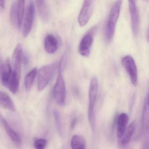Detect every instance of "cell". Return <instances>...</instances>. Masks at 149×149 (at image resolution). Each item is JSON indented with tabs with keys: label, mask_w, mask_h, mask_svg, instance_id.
<instances>
[{
	"label": "cell",
	"mask_w": 149,
	"mask_h": 149,
	"mask_svg": "<svg viewBox=\"0 0 149 149\" xmlns=\"http://www.w3.org/2000/svg\"><path fill=\"white\" fill-rule=\"evenodd\" d=\"M98 90V80L96 77H93L91 80L89 89V105L88 109V118L92 132H95V130L96 118L95 109Z\"/></svg>",
	"instance_id": "1"
},
{
	"label": "cell",
	"mask_w": 149,
	"mask_h": 149,
	"mask_svg": "<svg viewBox=\"0 0 149 149\" xmlns=\"http://www.w3.org/2000/svg\"><path fill=\"white\" fill-rule=\"evenodd\" d=\"M122 3V0H117L113 4L110 12L105 29V39L107 42H110L114 37Z\"/></svg>",
	"instance_id": "2"
},
{
	"label": "cell",
	"mask_w": 149,
	"mask_h": 149,
	"mask_svg": "<svg viewBox=\"0 0 149 149\" xmlns=\"http://www.w3.org/2000/svg\"><path fill=\"white\" fill-rule=\"evenodd\" d=\"M57 67V63L45 65L39 71L38 88L39 91L43 90L47 86L53 77Z\"/></svg>",
	"instance_id": "3"
},
{
	"label": "cell",
	"mask_w": 149,
	"mask_h": 149,
	"mask_svg": "<svg viewBox=\"0 0 149 149\" xmlns=\"http://www.w3.org/2000/svg\"><path fill=\"white\" fill-rule=\"evenodd\" d=\"M67 90L62 74L59 73L53 89V96L56 103L63 106L66 103Z\"/></svg>",
	"instance_id": "4"
},
{
	"label": "cell",
	"mask_w": 149,
	"mask_h": 149,
	"mask_svg": "<svg viewBox=\"0 0 149 149\" xmlns=\"http://www.w3.org/2000/svg\"><path fill=\"white\" fill-rule=\"evenodd\" d=\"M122 64L129 75L131 82L136 86L138 83V70L136 63L132 56H126L123 57Z\"/></svg>",
	"instance_id": "5"
},
{
	"label": "cell",
	"mask_w": 149,
	"mask_h": 149,
	"mask_svg": "<svg viewBox=\"0 0 149 149\" xmlns=\"http://www.w3.org/2000/svg\"><path fill=\"white\" fill-rule=\"evenodd\" d=\"M95 0H84L78 17V22L81 27L87 25L93 14Z\"/></svg>",
	"instance_id": "6"
},
{
	"label": "cell",
	"mask_w": 149,
	"mask_h": 149,
	"mask_svg": "<svg viewBox=\"0 0 149 149\" xmlns=\"http://www.w3.org/2000/svg\"><path fill=\"white\" fill-rule=\"evenodd\" d=\"M35 16V6L33 2H29L26 9L23 24L22 34L24 37H27L32 29Z\"/></svg>",
	"instance_id": "7"
},
{
	"label": "cell",
	"mask_w": 149,
	"mask_h": 149,
	"mask_svg": "<svg viewBox=\"0 0 149 149\" xmlns=\"http://www.w3.org/2000/svg\"><path fill=\"white\" fill-rule=\"evenodd\" d=\"M129 7L132 33L136 37L138 34L139 27V15L136 0H129Z\"/></svg>",
	"instance_id": "8"
},
{
	"label": "cell",
	"mask_w": 149,
	"mask_h": 149,
	"mask_svg": "<svg viewBox=\"0 0 149 149\" xmlns=\"http://www.w3.org/2000/svg\"><path fill=\"white\" fill-rule=\"evenodd\" d=\"M12 71L9 59H7L5 63H0V79L2 84L7 88L9 86Z\"/></svg>",
	"instance_id": "9"
},
{
	"label": "cell",
	"mask_w": 149,
	"mask_h": 149,
	"mask_svg": "<svg viewBox=\"0 0 149 149\" xmlns=\"http://www.w3.org/2000/svg\"><path fill=\"white\" fill-rule=\"evenodd\" d=\"M93 42V36L91 33L86 34L83 37L78 48V51L81 56L84 57H88L89 56Z\"/></svg>",
	"instance_id": "10"
},
{
	"label": "cell",
	"mask_w": 149,
	"mask_h": 149,
	"mask_svg": "<svg viewBox=\"0 0 149 149\" xmlns=\"http://www.w3.org/2000/svg\"><path fill=\"white\" fill-rule=\"evenodd\" d=\"M22 47L20 44H18L15 49L12 58L13 71L21 74L22 61Z\"/></svg>",
	"instance_id": "11"
},
{
	"label": "cell",
	"mask_w": 149,
	"mask_h": 149,
	"mask_svg": "<svg viewBox=\"0 0 149 149\" xmlns=\"http://www.w3.org/2000/svg\"><path fill=\"white\" fill-rule=\"evenodd\" d=\"M129 116L125 113H122L118 116L117 123L116 135L117 137L121 139L123 136L127 128Z\"/></svg>",
	"instance_id": "12"
},
{
	"label": "cell",
	"mask_w": 149,
	"mask_h": 149,
	"mask_svg": "<svg viewBox=\"0 0 149 149\" xmlns=\"http://www.w3.org/2000/svg\"><path fill=\"white\" fill-rule=\"evenodd\" d=\"M0 124L3 126L6 132L7 133L9 137L16 144H20L21 143V139L19 136L17 132H15L12 127L9 125L7 121L4 118L3 116L0 114Z\"/></svg>",
	"instance_id": "13"
},
{
	"label": "cell",
	"mask_w": 149,
	"mask_h": 149,
	"mask_svg": "<svg viewBox=\"0 0 149 149\" xmlns=\"http://www.w3.org/2000/svg\"><path fill=\"white\" fill-rule=\"evenodd\" d=\"M58 42L57 39L54 36L49 34L47 36L44 40V47L47 53L54 54L57 51Z\"/></svg>",
	"instance_id": "14"
},
{
	"label": "cell",
	"mask_w": 149,
	"mask_h": 149,
	"mask_svg": "<svg viewBox=\"0 0 149 149\" xmlns=\"http://www.w3.org/2000/svg\"><path fill=\"white\" fill-rule=\"evenodd\" d=\"M39 15L42 20L47 22L49 18V12L45 0H36Z\"/></svg>",
	"instance_id": "15"
},
{
	"label": "cell",
	"mask_w": 149,
	"mask_h": 149,
	"mask_svg": "<svg viewBox=\"0 0 149 149\" xmlns=\"http://www.w3.org/2000/svg\"><path fill=\"white\" fill-rule=\"evenodd\" d=\"M0 105L12 111H15L14 103L9 95L5 92L0 91Z\"/></svg>",
	"instance_id": "16"
},
{
	"label": "cell",
	"mask_w": 149,
	"mask_h": 149,
	"mask_svg": "<svg viewBox=\"0 0 149 149\" xmlns=\"http://www.w3.org/2000/svg\"><path fill=\"white\" fill-rule=\"evenodd\" d=\"M135 122L133 121L126 128L123 136L121 138V144L122 145H126L130 142L135 132Z\"/></svg>",
	"instance_id": "17"
},
{
	"label": "cell",
	"mask_w": 149,
	"mask_h": 149,
	"mask_svg": "<svg viewBox=\"0 0 149 149\" xmlns=\"http://www.w3.org/2000/svg\"><path fill=\"white\" fill-rule=\"evenodd\" d=\"M70 146L74 149H84L86 148V141L84 138L80 135H74L71 138Z\"/></svg>",
	"instance_id": "18"
},
{
	"label": "cell",
	"mask_w": 149,
	"mask_h": 149,
	"mask_svg": "<svg viewBox=\"0 0 149 149\" xmlns=\"http://www.w3.org/2000/svg\"><path fill=\"white\" fill-rule=\"evenodd\" d=\"M20 76L21 74L16 73L15 71L13 70L12 71L11 80L8 88L13 94H15L19 90Z\"/></svg>",
	"instance_id": "19"
},
{
	"label": "cell",
	"mask_w": 149,
	"mask_h": 149,
	"mask_svg": "<svg viewBox=\"0 0 149 149\" xmlns=\"http://www.w3.org/2000/svg\"><path fill=\"white\" fill-rule=\"evenodd\" d=\"M26 0H18L16 3L17 9V23L18 28L20 29L22 25L25 12V3Z\"/></svg>",
	"instance_id": "20"
},
{
	"label": "cell",
	"mask_w": 149,
	"mask_h": 149,
	"mask_svg": "<svg viewBox=\"0 0 149 149\" xmlns=\"http://www.w3.org/2000/svg\"><path fill=\"white\" fill-rule=\"evenodd\" d=\"M142 124L143 129L146 130L148 129L149 124V105H148V95L146 97L144 102L142 114Z\"/></svg>",
	"instance_id": "21"
},
{
	"label": "cell",
	"mask_w": 149,
	"mask_h": 149,
	"mask_svg": "<svg viewBox=\"0 0 149 149\" xmlns=\"http://www.w3.org/2000/svg\"><path fill=\"white\" fill-rule=\"evenodd\" d=\"M37 68H34L26 75L25 79V85L27 90H30L34 82L35 79L37 74Z\"/></svg>",
	"instance_id": "22"
},
{
	"label": "cell",
	"mask_w": 149,
	"mask_h": 149,
	"mask_svg": "<svg viewBox=\"0 0 149 149\" xmlns=\"http://www.w3.org/2000/svg\"><path fill=\"white\" fill-rule=\"evenodd\" d=\"M70 56V50L67 49L63 54L58 65V71L60 74H62L65 69L67 67L68 62L69 58Z\"/></svg>",
	"instance_id": "23"
},
{
	"label": "cell",
	"mask_w": 149,
	"mask_h": 149,
	"mask_svg": "<svg viewBox=\"0 0 149 149\" xmlns=\"http://www.w3.org/2000/svg\"><path fill=\"white\" fill-rule=\"evenodd\" d=\"M54 115L55 120L56 129H57L59 134L61 136H62L63 134V131L62 127L61 116H60L59 112L56 110L54 111Z\"/></svg>",
	"instance_id": "24"
},
{
	"label": "cell",
	"mask_w": 149,
	"mask_h": 149,
	"mask_svg": "<svg viewBox=\"0 0 149 149\" xmlns=\"http://www.w3.org/2000/svg\"><path fill=\"white\" fill-rule=\"evenodd\" d=\"M11 21L12 24L13 26L18 27V23H17V9H16V3L15 2L11 9Z\"/></svg>",
	"instance_id": "25"
},
{
	"label": "cell",
	"mask_w": 149,
	"mask_h": 149,
	"mask_svg": "<svg viewBox=\"0 0 149 149\" xmlns=\"http://www.w3.org/2000/svg\"><path fill=\"white\" fill-rule=\"evenodd\" d=\"M47 141L43 139H37L34 142V146L36 149H42L45 148Z\"/></svg>",
	"instance_id": "26"
},
{
	"label": "cell",
	"mask_w": 149,
	"mask_h": 149,
	"mask_svg": "<svg viewBox=\"0 0 149 149\" xmlns=\"http://www.w3.org/2000/svg\"><path fill=\"white\" fill-rule=\"evenodd\" d=\"M5 1L6 0H0V7L2 8H5Z\"/></svg>",
	"instance_id": "27"
},
{
	"label": "cell",
	"mask_w": 149,
	"mask_h": 149,
	"mask_svg": "<svg viewBox=\"0 0 149 149\" xmlns=\"http://www.w3.org/2000/svg\"><path fill=\"white\" fill-rule=\"evenodd\" d=\"M146 1H149V0H146Z\"/></svg>",
	"instance_id": "28"
}]
</instances>
